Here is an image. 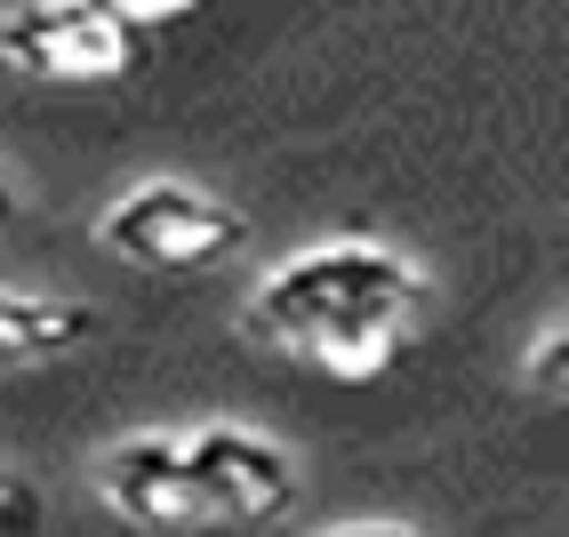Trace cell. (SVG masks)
Instances as JSON below:
<instances>
[{
  "label": "cell",
  "mask_w": 569,
  "mask_h": 537,
  "mask_svg": "<svg viewBox=\"0 0 569 537\" xmlns=\"http://www.w3.org/2000/svg\"><path fill=\"white\" fill-rule=\"evenodd\" d=\"M417 305V265L377 241H321L281 257L249 297V329L321 377H377L401 354V321Z\"/></svg>",
  "instance_id": "1"
},
{
  "label": "cell",
  "mask_w": 569,
  "mask_h": 537,
  "mask_svg": "<svg viewBox=\"0 0 569 537\" xmlns=\"http://www.w3.org/2000/svg\"><path fill=\"white\" fill-rule=\"evenodd\" d=\"M97 241L121 265H144V274H209V265H224L249 241V225L217 193L153 177V185H137V193H121L97 217Z\"/></svg>",
  "instance_id": "2"
},
{
  "label": "cell",
  "mask_w": 569,
  "mask_h": 537,
  "mask_svg": "<svg viewBox=\"0 0 569 537\" xmlns=\"http://www.w3.org/2000/svg\"><path fill=\"white\" fill-rule=\"evenodd\" d=\"M0 64L57 81V89H104L144 64V41L129 24H112L104 9H89V0H17L0 17Z\"/></svg>",
  "instance_id": "3"
},
{
  "label": "cell",
  "mask_w": 569,
  "mask_h": 537,
  "mask_svg": "<svg viewBox=\"0 0 569 537\" xmlns=\"http://www.w3.org/2000/svg\"><path fill=\"white\" fill-rule=\"evenodd\" d=\"M184 457L201 474V497L217 521H281L297 497V466L281 441L241 434V426H193L184 434Z\"/></svg>",
  "instance_id": "4"
},
{
  "label": "cell",
  "mask_w": 569,
  "mask_h": 537,
  "mask_svg": "<svg viewBox=\"0 0 569 537\" xmlns=\"http://www.w3.org/2000/svg\"><path fill=\"white\" fill-rule=\"evenodd\" d=\"M104 506L137 521V529H201L217 521L209 497H201V474L193 457H184V434H137L104 457Z\"/></svg>",
  "instance_id": "5"
},
{
  "label": "cell",
  "mask_w": 569,
  "mask_h": 537,
  "mask_svg": "<svg viewBox=\"0 0 569 537\" xmlns=\"http://www.w3.org/2000/svg\"><path fill=\"white\" fill-rule=\"evenodd\" d=\"M97 337L89 305H64V297H32V289H0V369H24V361H57L72 345Z\"/></svg>",
  "instance_id": "6"
},
{
  "label": "cell",
  "mask_w": 569,
  "mask_h": 537,
  "mask_svg": "<svg viewBox=\"0 0 569 537\" xmlns=\"http://www.w3.org/2000/svg\"><path fill=\"white\" fill-rule=\"evenodd\" d=\"M521 377H529V394H546V401H569V329H561V321H553L538 345H529Z\"/></svg>",
  "instance_id": "7"
},
{
  "label": "cell",
  "mask_w": 569,
  "mask_h": 537,
  "mask_svg": "<svg viewBox=\"0 0 569 537\" xmlns=\"http://www.w3.org/2000/svg\"><path fill=\"white\" fill-rule=\"evenodd\" d=\"M89 9H104L112 24H129V32H153V24H177V17L209 9V0H89Z\"/></svg>",
  "instance_id": "8"
},
{
  "label": "cell",
  "mask_w": 569,
  "mask_h": 537,
  "mask_svg": "<svg viewBox=\"0 0 569 537\" xmlns=\"http://www.w3.org/2000/svg\"><path fill=\"white\" fill-rule=\"evenodd\" d=\"M41 521V497H32L17 474H0V529H32Z\"/></svg>",
  "instance_id": "9"
},
{
  "label": "cell",
  "mask_w": 569,
  "mask_h": 537,
  "mask_svg": "<svg viewBox=\"0 0 569 537\" xmlns=\"http://www.w3.org/2000/svg\"><path fill=\"white\" fill-rule=\"evenodd\" d=\"M17 217V193H9V177H0V225H9Z\"/></svg>",
  "instance_id": "10"
}]
</instances>
